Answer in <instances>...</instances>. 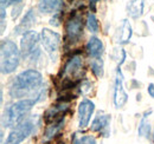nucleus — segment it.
I'll list each match as a JSON object with an SVG mask.
<instances>
[{"instance_id":"1","label":"nucleus","mask_w":154,"mask_h":144,"mask_svg":"<svg viewBox=\"0 0 154 144\" xmlns=\"http://www.w3.org/2000/svg\"><path fill=\"white\" fill-rule=\"evenodd\" d=\"M43 85V76L35 69H29L17 74L8 85V93L12 98H25L36 93V100L39 102L45 97ZM35 97V96H33Z\"/></svg>"},{"instance_id":"7","label":"nucleus","mask_w":154,"mask_h":144,"mask_svg":"<svg viewBox=\"0 0 154 144\" xmlns=\"http://www.w3.org/2000/svg\"><path fill=\"white\" fill-rule=\"evenodd\" d=\"M83 69V59L79 54H74L65 64L63 69V80L79 82Z\"/></svg>"},{"instance_id":"23","label":"nucleus","mask_w":154,"mask_h":144,"mask_svg":"<svg viewBox=\"0 0 154 144\" xmlns=\"http://www.w3.org/2000/svg\"><path fill=\"white\" fill-rule=\"evenodd\" d=\"M21 1L23 0H1V6L6 8V7L11 6V5H18Z\"/></svg>"},{"instance_id":"16","label":"nucleus","mask_w":154,"mask_h":144,"mask_svg":"<svg viewBox=\"0 0 154 144\" xmlns=\"http://www.w3.org/2000/svg\"><path fill=\"white\" fill-rule=\"evenodd\" d=\"M64 121H65L64 117H62V118H59V119H56V121L51 122L49 125L46 126V129H45V131H44L43 140H44L45 142L54 140L58 134H59V131L62 130V128L64 126Z\"/></svg>"},{"instance_id":"4","label":"nucleus","mask_w":154,"mask_h":144,"mask_svg":"<svg viewBox=\"0 0 154 144\" xmlns=\"http://www.w3.org/2000/svg\"><path fill=\"white\" fill-rule=\"evenodd\" d=\"M39 125H40V118L38 115L27 116L23 122H20L18 125L14 126L10 131L6 141L2 144H20L30 135H32Z\"/></svg>"},{"instance_id":"27","label":"nucleus","mask_w":154,"mask_h":144,"mask_svg":"<svg viewBox=\"0 0 154 144\" xmlns=\"http://www.w3.org/2000/svg\"><path fill=\"white\" fill-rule=\"evenodd\" d=\"M153 136H154V135H153Z\"/></svg>"},{"instance_id":"5","label":"nucleus","mask_w":154,"mask_h":144,"mask_svg":"<svg viewBox=\"0 0 154 144\" xmlns=\"http://www.w3.org/2000/svg\"><path fill=\"white\" fill-rule=\"evenodd\" d=\"M39 43H42L40 36L36 31H30L21 36L20 39V52L24 59L36 62L40 57Z\"/></svg>"},{"instance_id":"12","label":"nucleus","mask_w":154,"mask_h":144,"mask_svg":"<svg viewBox=\"0 0 154 144\" xmlns=\"http://www.w3.org/2000/svg\"><path fill=\"white\" fill-rule=\"evenodd\" d=\"M36 24V16L33 10H29L26 12V14L24 16V18L21 19L18 26L14 27V34H25L27 32H30V30L32 28V26Z\"/></svg>"},{"instance_id":"22","label":"nucleus","mask_w":154,"mask_h":144,"mask_svg":"<svg viewBox=\"0 0 154 144\" xmlns=\"http://www.w3.org/2000/svg\"><path fill=\"white\" fill-rule=\"evenodd\" d=\"M72 144H96V140L94 136H90V135H85V136H82V137H76L74 138Z\"/></svg>"},{"instance_id":"25","label":"nucleus","mask_w":154,"mask_h":144,"mask_svg":"<svg viewBox=\"0 0 154 144\" xmlns=\"http://www.w3.org/2000/svg\"><path fill=\"white\" fill-rule=\"evenodd\" d=\"M147 93L154 98V83H151V84H148V88H147Z\"/></svg>"},{"instance_id":"3","label":"nucleus","mask_w":154,"mask_h":144,"mask_svg":"<svg viewBox=\"0 0 154 144\" xmlns=\"http://www.w3.org/2000/svg\"><path fill=\"white\" fill-rule=\"evenodd\" d=\"M21 52L17 44L10 39L1 41V73L10 74L19 66Z\"/></svg>"},{"instance_id":"6","label":"nucleus","mask_w":154,"mask_h":144,"mask_svg":"<svg viewBox=\"0 0 154 144\" xmlns=\"http://www.w3.org/2000/svg\"><path fill=\"white\" fill-rule=\"evenodd\" d=\"M40 40L46 53L51 57L52 60H55L60 45V34L50 28H43L40 33Z\"/></svg>"},{"instance_id":"9","label":"nucleus","mask_w":154,"mask_h":144,"mask_svg":"<svg viewBox=\"0 0 154 144\" xmlns=\"http://www.w3.org/2000/svg\"><path fill=\"white\" fill-rule=\"evenodd\" d=\"M113 102L116 109L125 106V104L128 102V93L123 88V74L120 70V66L116 70L115 83H114V97Z\"/></svg>"},{"instance_id":"13","label":"nucleus","mask_w":154,"mask_h":144,"mask_svg":"<svg viewBox=\"0 0 154 144\" xmlns=\"http://www.w3.org/2000/svg\"><path fill=\"white\" fill-rule=\"evenodd\" d=\"M133 34V30H132V25L128 21V19H123L117 28L116 32V43L119 44H127Z\"/></svg>"},{"instance_id":"19","label":"nucleus","mask_w":154,"mask_h":144,"mask_svg":"<svg viewBox=\"0 0 154 144\" xmlns=\"http://www.w3.org/2000/svg\"><path fill=\"white\" fill-rule=\"evenodd\" d=\"M149 132H151V126H149V122L147 121V115H145L142 117V119L140 121V124H139V129H137V134L139 136L141 137H148L149 136Z\"/></svg>"},{"instance_id":"24","label":"nucleus","mask_w":154,"mask_h":144,"mask_svg":"<svg viewBox=\"0 0 154 144\" xmlns=\"http://www.w3.org/2000/svg\"><path fill=\"white\" fill-rule=\"evenodd\" d=\"M50 24H51L52 26H59V25H60V22H59V14H56L54 18H51Z\"/></svg>"},{"instance_id":"21","label":"nucleus","mask_w":154,"mask_h":144,"mask_svg":"<svg viewBox=\"0 0 154 144\" xmlns=\"http://www.w3.org/2000/svg\"><path fill=\"white\" fill-rule=\"evenodd\" d=\"M90 68H91V71L94 72V74L101 78L103 76V62L101 58H96V59H91L90 62Z\"/></svg>"},{"instance_id":"17","label":"nucleus","mask_w":154,"mask_h":144,"mask_svg":"<svg viewBox=\"0 0 154 144\" xmlns=\"http://www.w3.org/2000/svg\"><path fill=\"white\" fill-rule=\"evenodd\" d=\"M63 6V0H38V10L42 13H57Z\"/></svg>"},{"instance_id":"15","label":"nucleus","mask_w":154,"mask_h":144,"mask_svg":"<svg viewBox=\"0 0 154 144\" xmlns=\"http://www.w3.org/2000/svg\"><path fill=\"white\" fill-rule=\"evenodd\" d=\"M69 110V106L65 103H60L57 105H52L51 108H49L45 111L44 118L46 122H54L56 119H59L62 117H64L65 112Z\"/></svg>"},{"instance_id":"18","label":"nucleus","mask_w":154,"mask_h":144,"mask_svg":"<svg viewBox=\"0 0 154 144\" xmlns=\"http://www.w3.org/2000/svg\"><path fill=\"white\" fill-rule=\"evenodd\" d=\"M145 0H129L127 4V14L133 19L140 18L143 14Z\"/></svg>"},{"instance_id":"8","label":"nucleus","mask_w":154,"mask_h":144,"mask_svg":"<svg viewBox=\"0 0 154 144\" xmlns=\"http://www.w3.org/2000/svg\"><path fill=\"white\" fill-rule=\"evenodd\" d=\"M65 31H66V39L70 43H76L81 39L83 34V20L79 14L76 12L71 14V17L68 19L66 25H65Z\"/></svg>"},{"instance_id":"10","label":"nucleus","mask_w":154,"mask_h":144,"mask_svg":"<svg viewBox=\"0 0 154 144\" xmlns=\"http://www.w3.org/2000/svg\"><path fill=\"white\" fill-rule=\"evenodd\" d=\"M94 111H95V104L90 99L83 98L79 102L77 113H78V126L81 129H84L89 125Z\"/></svg>"},{"instance_id":"11","label":"nucleus","mask_w":154,"mask_h":144,"mask_svg":"<svg viewBox=\"0 0 154 144\" xmlns=\"http://www.w3.org/2000/svg\"><path fill=\"white\" fill-rule=\"evenodd\" d=\"M110 116L103 112H98L96 117L94 118L91 123V130L94 132H101L104 137L109 136V129H110Z\"/></svg>"},{"instance_id":"20","label":"nucleus","mask_w":154,"mask_h":144,"mask_svg":"<svg viewBox=\"0 0 154 144\" xmlns=\"http://www.w3.org/2000/svg\"><path fill=\"white\" fill-rule=\"evenodd\" d=\"M87 27H88V30H89L91 33H97L98 30H100L96 16H95L94 13H91V12L88 13V16H87Z\"/></svg>"},{"instance_id":"2","label":"nucleus","mask_w":154,"mask_h":144,"mask_svg":"<svg viewBox=\"0 0 154 144\" xmlns=\"http://www.w3.org/2000/svg\"><path fill=\"white\" fill-rule=\"evenodd\" d=\"M37 100L35 98H24L7 106L1 117L2 128L13 129L14 126H17L20 122L25 119L26 115L31 111V109L35 106Z\"/></svg>"},{"instance_id":"14","label":"nucleus","mask_w":154,"mask_h":144,"mask_svg":"<svg viewBox=\"0 0 154 144\" xmlns=\"http://www.w3.org/2000/svg\"><path fill=\"white\" fill-rule=\"evenodd\" d=\"M103 43L100 38L97 37H91L87 45H85V50H87V53L89 54V57L91 59H96V58H101L102 53H103Z\"/></svg>"},{"instance_id":"26","label":"nucleus","mask_w":154,"mask_h":144,"mask_svg":"<svg viewBox=\"0 0 154 144\" xmlns=\"http://www.w3.org/2000/svg\"><path fill=\"white\" fill-rule=\"evenodd\" d=\"M100 0H90V6L93 5V6H95L96 5V2H98Z\"/></svg>"}]
</instances>
